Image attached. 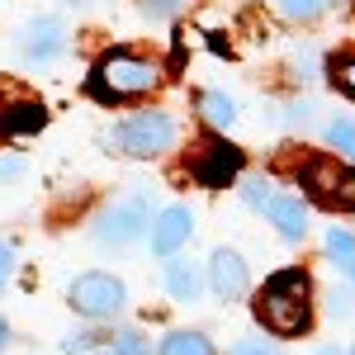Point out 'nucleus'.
<instances>
[{"label": "nucleus", "mask_w": 355, "mask_h": 355, "mask_svg": "<svg viewBox=\"0 0 355 355\" xmlns=\"http://www.w3.org/2000/svg\"><path fill=\"white\" fill-rule=\"evenodd\" d=\"M242 199L251 204V209H270L275 194H270V185H266V180H246V185H242Z\"/></svg>", "instance_id": "nucleus-20"}, {"label": "nucleus", "mask_w": 355, "mask_h": 355, "mask_svg": "<svg viewBox=\"0 0 355 355\" xmlns=\"http://www.w3.org/2000/svg\"><path fill=\"white\" fill-rule=\"evenodd\" d=\"M5 341H10V327H5V322H0V346H5Z\"/></svg>", "instance_id": "nucleus-27"}, {"label": "nucleus", "mask_w": 355, "mask_h": 355, "mask_svg": "<svg viewBox=\"0 0 355 355\" xmlns=\"http://www.w3.org/2000/svg\"><path fill=\"white\" fill-rule=\"evenodd\" d=\"M331 0H279V15L284 19H318Z\"/></svg>", "instance_id": "nucleus-18"}, {"label": "nucleus", "mask_w": 355, "mask_h": 355, "mask_svg": "<svg viewBox=\"0 0 355 355\" xmlns=\"http://www.w3.org/2000/svg\"><path fill=\"white\" fill-rule=\"evenodd\" d=\"M43 123H48V114H43L38 100L0 90V133H38Z\"/></svg>", "instance_id": "nucleus-9"}, {"label": "nucleus", "mask_w": 355, "mask_h": 355, "mask_svg": "<svg viewBox=\"0 0 355 355\" xmlns=\"http://www.w3.org/2000/svg\"><path fill=\"white\" fill-rule=\"evenodd\" d=\"M24 57L28 62H53L62 48H67V38H62V24L57 19H33V24L24 28Z\"/></svg>", "instance_id": "nucleus-11"}, {"label": "nucleus", "mask_w": 355, "mask_h": 355, "mask_svg": "<svg viewBox=\"0 0 355 355\" xmlns=\"http://www.w3.org/2000/svg\"><path fill=\"white\" fill-rule=\"evenodd\" d=\"M199 114H204L214 128H232V123H237V105H232L227 95H218V90H204V95H199Z\"/></svg>", "instance_id": "nucleus-14"}, {"label": "nucleus", "mask_w": 355, "mask_h": 355, "mask_svg": "<svg viewBox=\"0 0 355 355\" xmlns=\"http://www.w3.org/2000/svg\"><path fill=\"white\" fill-rule=\"evenodd\" d=\"M142 232H147V199L142 194H128V199L110 204L95 223V242L100 246H133Z\"/></svg>", "instance_id": "nucleus-4"}, {"label": "nucleus", "mask_w": 355, "mask_h": 355, "mask_svg": "<svg viewBox=\"0 0 355 355\" xmlns=\"http://www.w3.org/2000/svg\"><path fill=\"white\" fill-rule=\"evenodd\" d=\"M95 355H119V351H95Z\"/></svg>", "instance_id": "nucleus-30"}, {"label": "nucleus", "mask_w": 355, "mask_h": 355, "mask_svg": "<svg viewBox=\"0 0 355 355\" xmlns=\"http://www.w3.org/2000/svg\"><path fill=\"white\" fill-rule=\"evenodd\" d=\"M331 81H336V85H341V90H346V95L355 100V53H351V57H336V62H331Z\"/></svg>", "instance_id": "nucleus-19"}, {"label": "nucleus", "mask_w": 355, "mask_h": 355, "mask_svg": "<svg viewBox=\"0 0 355 355\" xmlns=\"http://www.w3.org/2000/svg\"><path fill=\"white\" fill-rule=\"evenodd\" d=\"M166 289H171L175 303H194L199 289H204V275H199V266H190V261H171V266H166Z\"/></svg>", "instance_id": "nucleus-13"}, {"label": "nucleus", "mask_w": 355, "mask_h": 355, "mask_svg": "<svg viewBox=\"0 0 355 355\" xmlns=\"http://www.w3.org/2000/svg\"><path fill=\"white\" fill-rule=\"evenodd\" d=\"M190 232H194L190 209H185V204H171V209H162L157 223H152V251H157V256H175L180 246L190 242Z\"/></svg>", "instance_id": "nucleus-7"}, {"label": "nucleus", "mask_w": 355, "mask_h": 355, "mask_svg": "<svg viewBox=\"0 0 355 355\" xmlns=\"http://www.w3.org/2000/svg\"><path fill=\"white\" fill-rule=\"evenodd\" d=\"M346 275H351V284H355V261H351V266H346Z\"/></svg>", "instance_id": "nucleus-28"}, {"label": "nucleus", "mask_w": 355, "mask_h": 355, "mask_svg": "<svg viewBox=\"0 0 355 355\" xmlns=\"http://www.w3.org/2000/svg\"><path fill=\"white\" fill-rule=\"evenodd\" d=\"M85 346H90V336H85V331H71V336H67V341H62V351H67V355L85 351Z\"/></svg>", "instance_id": "nucleus-24"}, {"label": "nucleus", "mask_w": 355, "mask_h": 355, "mask_svg": "<svg viewBox=\"0 0 355 355\" xmlns=\"http://www.w3.org/2000/svg\"><path fill=\"white\" fill-rule=\"evenodd\" d=\"M162 355H214V341L199 331H171L162 341Z\"/></svg>", "instance_id": "nucleus-15"}, {"label": "nucleus", "mask_w": 355, "mask_h": 355, "mask_svg": "<svg viewBox=\"0 0 355 355\" xmlns=\"http://www.w3.org/2000/svg\"><path fill=\"white\" fill-rule=\"evenodd\" d=\"M209 284H214V294L218 299H242L246 294V266L237 251H227V246H218L214 251V261H209Z\"/></svg>", "instance_id": "nucleus-10"}, {"label": "nucleus", "mask_w": 355, "mask_h": 355, "mask_svg": "<svg viewBox=\"0 0 355 355\" xmlns=\"http://www.w3.org/2000/svg\"><path fill=\"white\" fill-rule=\"evenodd\" d=\"M180 5H185V0H142V10H147L152 19H171V15H180Z\"/></svg>", "instance_id": "nucleus-21"}, {"label": "nucleus", "mask_w": 355, "mask_h": 355, "mask_svg": "<svg viewBox=\"0 0 355 355\" xmlns=\"http://www.w3.org/2000/svg\"><path fill=\"white\" fill-rule=\"evenodd\" d=\"M232 355H279V351H275L270 341H237V351H232Z\"/></svg>", "instance_id": "nucleus-23"}, {"label": "nucleus", "mask_w": 355, "mask_h": 355, "mask_svg": "<svg viewBox=\"0 0 355 355\" xmlns=\"http://www.w3.org/2000/svg\"><path fill=\"white\" fill-rule=\"evenodd\" d=\"M327 256L331 261H341V270L355 261V232H346V227H331L327 232Z\"/></svg>", "instance_id": "nucleus-17"}, {"label": "nucleus", "mask_w": 355, "mask_h": 355, "mask_svg": "<svg viewBox=\"0 0 355 355\" xmlns=\"http://www.w3.org/2000/svg\"><path fill=\"white\" fill-rule=\"evenodd\" d=\"M318 355H341V351H331V346H327V351H318Z\"/></svg>", "instance_id": "nucleus-29"}, {"label": "nucleus", "mask_w": 355, "mask_h": 355, "mask_svg": "<svg viewBox=\"0 0 355 355\" xmlns=\"http://www.w3.org/2000/svg\"><path fill=\"white\" fill-rule=\"evenodd\" d=\"M110 142L123 157H162L175 142V123H171V114H133L114 128Z\"/></svg>", "instance_id": "nucleus-3"}, {"label": "nucleus", "mask_w": 355, "mask_h": 355, "mask_svg": "<svg viewBox=\"0 0 355 355\" xmlns=\"http://www.w3.org/2000/svg\"><path fill=\"white\" fill-rule=\"evenodd\" d=\"M266 214H270V223L279 227V237H284V242H303V232H308V214H303V199L275 194Z\"/></svg>", "instance_id": "nucleus-12"}, {"label": "nucleus", "mask_w": 355, "mask_h": 355, "mask_svg": "<svg viewBox=\"0 0 355 355\" xmlns=\"http://www.w3.org/2000/svg\"><path fill=\"white\" fill-rule=\"evenodd\" d=\"M67 299H71V308H76L81 318H95V322H100V318H114V313L123 308V284H119L114 275L95 270V275H81Z\"/></svg>", "instance_id": "nucleus-6"}, {"label": "nucleus", "mask_w": 355, "mask_h": 355, "mask_svg": "<svg viewBox=\"0 0 355 355\" xmlns=\"http://www.w3.org/2000/svg\"><path fill=\"white\" fill-rule=\"evenodd\" d=\"M327 147H331V152H341L346 162H355V123H346V119L327 123Z\"/></svg>", "instance_id": "nucleus-16"}, {"label": "nucleus", "mask_w": 355, "mask_h": 355, "mask_svg": "<svg viewBox=\"0 0 355 355\" xmlns=\"http://www.w3.org/2000/svg\"><path fill=\"white\" fill-rule=\"evenodd\" d=\"M114 351H119V355H147V346H142V336H137V331H123Z\"/></svg>", "instance_id": "nucleus-22"}, {"label": "nucleus", "mask_w": 355, "mask_h": 355, "mask_svg": "<svg viewBox=\"0 0 355 355\" xmlns=\"http://www.w3.org/2000/svg\"><path fill=\"white\" fill-rule=\"evenodd\" d=\"M303 190H313V199H322L327 209H355V171H341L336 162L318 157L303 166Z\"/></svg>", "instance_id": "nucleus-5"}, {"label": "nucleus", "mask_w": 355, "mask_h": 355, "mask_svg": "<svg viewBox=\"0 0 355 355\" xmlns=\"http://www.w3.org/2000/svg\"><path fill=\"white\" fill-rule=\"evenodd\" d=\"M331 313H336V318H351V299H341V294H331Z\"/></svg>", "instance_id": "nucleus-26"}, {"label": "nucleus", "mask_w": 355, "mask_h": 355, "mask_svg": "<svg viewBox=\"0 0 355 355\" xmlns=\"http://www.w3.org/2000/svg\"><path fill=\"white\" fill-rule=\"evenodd\" d=\"M237 171H242V152L227 142H204V152L194 157V180L204 185H227Z\"/></svg>", "instance_id": "nucleus-8"}, {"label": "nucleus", "mask_w": 355, "mask_h": 355, "mask_svg": "<svg viewBox=\"0 0 355 355\" xmlns=\"http://www.w3.org/2000/svg\"><path fill=\"white\" fill-rule=\"evenodd\" d=\"M10 266H15V251H10V246L0 242V284L10 279Z\"/></svg>", "instance_id": "nucleus-25"}, {"label": "nucleus", "mask_w": 355, "mask_h": 355, "mask_svg": "<svg viewBox=\"0 0 355 355\" xmlns=\"http://www.w3.org/2000/svg\"><path fill=\"white\" fill-rule=\"evenodd\" d=\"M162 81V67L147 62L137 53H105L95 76H90V95L95 100H137L147 90H157Z\"/></svg>", "instance_id": "nucleus-2"}, {"label": "nucleus", "mask_w": 355, "mask_h": 355, "mask_svg": "<svg viewBox=\"0 0 355 355\" xmlns=\"http://www.w3.org/2000/svg\"><path fill=\"white\" fill-rule=\"evenodd\" d=\"M313 284L303 270H279L266 279V289L256 294V318L261 327H270L275 336H299L313 327Z\"/></svg>", "instance_id": "nucleus-1"}]
</instances>
